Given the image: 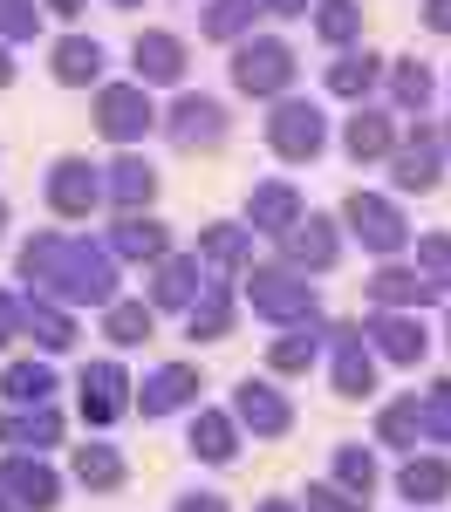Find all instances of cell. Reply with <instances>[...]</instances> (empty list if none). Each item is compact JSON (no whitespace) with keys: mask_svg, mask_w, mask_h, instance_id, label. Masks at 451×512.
Returning <instances> with one entry per match:
<instances>
[{"mask_svg":"<svg viewBox=\"0 0 451 512\" xmlns=\"http://www.w3.org/2000/svg\"><path fill=\"white\" fill-rule=\"evenodd\" d=\"M21 274L55 287V294H69V301H110V260L89 253L82 239H35L21 253Z\"/></svg>","mask_w":451,"mask_h":512,"instance_id":"6da1fadb","label":"cell"},{"mask_svg":"<svg viewBox=\"0 0 451 512\" xmlns=\"http://www.w3.org/2000/svg\"><path fill=\"white\" fill-rule=\"evenodd\" d=\"M233 82H240L246 96H274L294 82V55H287L281 41H246L240 62H233Z\"/></svg>","mask_w":451,"mask_h":512,"instance_id":"7a4b0ae2","label":"cell"},{"mask_svg":"<svg viewBox=\"0 0 451 512\" xmlns=\"http://www.w3.org/2000/svg\"><path fill=\"white\" fill-rule=\"evenodd\" d=\"M267 137H274V151H281V158H315V151H322V117H315V110H301V103H281V110H274V117H267Z\"/></svg>","mask_w":451,"mask_h":512,"instance_id":"3957f363","label":"cell"},{"mask_svg":"<svg viewBox=\"0 0 451 512\" xmlns=\"http://www.w3.org/2000/svg\"><path fill=\"white\" fill-rule=\"evenodd\" d=\"M96 123H103V137L130 144V137H144V130H151V96H144V89H103Z\"/></svg>","mask_w":451,"mask_h":512,"instance_id":"277c9868","label":"cell"},{"mask_svg":"<svg viewBox=\"0 0 451 512\" xmlns=\"http://www.w3.org/2000/svg\"><path fill=\"white\" fill-rule=\"evenodd\" d=\"M349 226L376 246V253H390V246H404V219L383 205V198H369V192H356L349 198Z\"/></svg>","mask_w":451,"mask_h":512,"instance_id":"5b68a950","label":"cell"},{"mask_svg":"<svg viewBox=\"0 0 451 512\" xmlns=\"http://www.w3.org/2000/svg\"><path fill=\"white\" fill-rule=\"evenodd\" d=\"M0 485H7V492H14V506H55V492H62V485H55V472H48V465H35V458H7V465H0Z\"/></svg>","mask_w":451,"mask_h":512,"instance_id":"8992f818","label":"cell"},{"mask_svg":"<svg viewBox=\"0 0 451 512\" xmlns=\"http://www.w3.org/2000/svg\"><path fill=\"white\" fill-rule=\"evenodd\" d=\"M48 198H55L62 219H82V212L96 205V178H89V164L62 158V164H55V178H48Z\"/></svg>","mask_w":451,"mask_h":512,"instance_id":"52a82bcc","label":"cell"},{"mask_svg":"<svg viewBox=\"0 0 451 512\" xmlns=\"http://www.w3.org/2000/svg\"><path fill=\"white\" fill-rule=\"evenodd\" d=\"M253 308H267V315H308L315 308V294H308V280L294 274H253Z\"/></svg>","mask_w":451,"mask_h":512,"instance_id":"ba28073f","label":"cell"},{"mask_svg":"<svg viewBox=\"0 0 451 512\" xmlns=\"http://www.w3.org/2000/svg\"><path fill=\"white\" fill-rule=\"evenodd\" d=\"M117 410H123V369L117 362L82 369V417H89V424H110Z\"/></svg>","mask_w":451,"mask_h":512,"instance_id":"9c48e42d","label":"cell"},{"mask_svg":"<svg viewBox=\"0 0 451 512\" xmlns=\"http://www.w3.org/2000/svg\"><path fill=\"white\" fill-rule=\"evenodd\" d=\"M171 117H178V123H171V137H178V144H219V137H226V110H219V103H205V96H185Z\"/></svg>","mask_w":451,"mask_h":512,"instance_id":"30bf717a","label":"cell"},{"mask_svg":"<svg viewBox=\"0 0 451 512\" xmlns=\"http://www.w3.org/2000/svg\"><path fill=\"white\" fill-rule=\"evenodd\" d=\"M397 492H404L410 506H438L451 492V465L445 458H410L404 472H397Z\"/></svg>","mask_w":451,"mask_h":512,"instance_id":"8fae6325","label":"cell"},{"mask_svg":"<svg viewBox=\"0 0 451 512\" xmlns=\"http://www.w3.org/2000/svg\"><path fill=\"white\" fill-rule=\"evenodd\" d=\"M192 396H199V376L171 362V369H158V376L144 383V417H164V410H178V403H192Z\"/></svg>","mask_w":451,"mask_h":512,"instance_id":"7c38bea8","label":"cell"},{"mask_svg":"<svg viewBox=\"0 0 451 512\" xmlns=\"http://www.w3.org/2000/svg\"><path fill=\"white\" fill-rule=\"evenodd\" d=\"M137 76L178 82V76H185V41H171V35H137Z\"/></svg>","mask_w":451,"mask_h":512,"instance_id":"4fadbf2b","label":"cell"},{"mask_svg":"<svg viewBox=\"0 0 451 512\" xmlns=\"http://www.w3.org/2000/svg\"><path fill=\"white\" fill-rule=\"evenodd\" d=\"M246 212H253V226H260V233H287V226H301V198L287 192V185H260Z\"/></svg>","mask_w":451,"mask_h":512,"instance_id":"5bb4252c","label":"cell"},{"mask_svg":"<svg viewBox=\"0 0 451 512\" xmlns=\"http://www.w3.org/2000/svg\"><path fill=\"white\" fill-rule=\"evenodd\" d=\"M240 424H253L260 437H281L287 431V403L274 390H260V383H246L240 390Z\"/></svg>","mask_w":451,"mask_h":512,"instance_id":"9a60e30c","label":"cell"},{"mask_svg":"<svg viewBox=\"0 0 451 512\" xmlns=\"http://www.w3.org/2000/svg\"><path fill=\"white\" fill-rule=\"evenodd\" d=\"M342 335V355H335V390L342 396H369V355L356 342V328H335Z\"/></svg>","mask_w":451,"mask_h":512,"instance_id":"2e32d148","label":"cell"},{"mask_svg":"<svg viewBox=\"0 0 451 512\" xmlns=\"http://www.w3.org/2000/svg\"><path fill=\"white\" fill-rule=\"evenodd\" d=\"M287 253L308 260V267H328V260H335V233H328V219H301V226H287Z\"/></svg>","mask_w":451,"mask_h":512,"instance_id":"e0dca14e","label":"cell"},{"mask_svg":"<svg viewBox=\"0 0 451 512\" xmlns=\"http://www.w3.org/2000/svg\"><path fill=\"white\" fill-rule=\"evenodd\" d=\"M55 437H62V417H55V410H48V403H41L35 417H0V444H55Z\"/></svg>","mask_w":451,"mask_h":512,"instance_id":"ac0fdd59","label":"cell"},{"mask_svg":"<svg viewBox=\"0 0 451 512\" xmlns=\"http://www.w3.org/2000/svg\"><path fill=\"white\" fill-rule=\"evenodd\" d=\"M192 451H199L205 465H226V458H233V424H226L219 410H205L199 424H192Z\"/></svg>","mask_w":451,"mask_h":512,"instance_id":"d6986e66","label":"cell"},{"mask_svg":"<svg viewBox=\"0 0 451 512\" xmlns=\"http://www.w3.org/2000/svg\"><path fill=\"white\" fill-rule=\"evenodd\" d=\"M376 349L390 355V362H417V355H424V328H417V321H376Z\"/></svg>","mask_w":451,"mask_h":512,"instance_id":"ffe728a7","label":"cell"},{"mask_svg":"<svg viewBox=\"0 0 451 512\" xmlns=\"http://www.w3.org/2000/svg\"><path fill=\"white\" fill-rule=\"evenodd\" d=\"M76 478H82V485H96V492H110V485L123 478V458L110 451V444H82V451H76Z\"/></svg>","mask_w":451,"mask_h":512,"instance_id":"44dd1931","label":"cell"},{"mask_svg":"<svg viewBox=\"0 0 451 512\" xmlns=\"http://www.w3.org/2000/svg\"><path fill=\"white\" fill-rule=\"evenodd\" d=\"M96 69H103V48L96 41H62L55 48V76L62 82H96Z\"/></svg>","mask_w":451,"mask_h":512,"instance_id":"7402d4cb","label":"cell"},{"mask_svg":"<svg viewBox=\"0 0 451 512\" xmlns=\"http://www.w3.org/2000/svg\"><path fill=\"white\" fill-rule=\"evenodd\" d=\"M397 185H404V192H431V185H438V151H431V137H417V144L404 151Z\"/></svg>","mask_w":451,"mask_h":512,"instance_id":"603a6c76","label":"cell"},{"mask_svg":"<svg viewBox=\"0 0 451 512\" xmlns=\"http://www.w3.org/2000/svg\"><path fill=\"white\" fill-rule=\"evenodd\" d=\"M48 390H55V376H48L41 362H14V369H7V396H14V403H48Z\"/></svg>","mask_w":451,"mask_h":512,"instance_id":"cb8c5ba5","label":"cell"},{"mask_svg":"<svg viewBox=\"0 0 451 512\" xmlns=\"http://www.w3.org/2000/svg\"><path fill=\"white\" fill-rule=\"evenodd\" d=\"M117 246L130 253V260H158V253H164V233L151 226V219H123V226H117Z\"/></svg>","mask_w":451,"mask_h":512,"instance_id":"d4e9b609","label":"cell"},{"mask_svg":"<svg viewBox=\"0 0 451 512\" xmlns=\"http://www.w3.org/2000/svg\"><path fill=\"white\" fill-rule=\"evenodd\" d=\"M424 294H431L424 274H404V267H383L376 274V301H424Z\"/></svg>","mask_w":451,"mask_h":512,"instance_id":"484cf974","label":"cell"},{"mask_svg":"<svg viewBox=\"0 0 451 512\" xmlns=\"http://www.w3.org/2000/svg\"><path fill=\"white\" fill-rule=\"evenodd\" d=\"M144 335H151V308H144V301L110 308V342H123V349H130V342H144Z\"/></svg>","mask_w":451,"mask_h":512,"instance_id":"4316f807","label":"cell"},{"mask_svg":"<svg viewBox=\"0 0 451 512\" xmlns=\"http://www.w3.org/2000/svg\"><path fill=\"white\" fill-rule=\"evenodd\" d=\"M369 82H376V55H349V62H335L328 89H335V96H363Z\"/></svg>","mask_w":451,"mask_h":512,"instance_id":"83f0119b","label":"cell"},{"mask_svg":"<svg viewBox=\"0 0 451 512\" xmlns=\"http://www.w3.org/2000/svg\"><path fill=\"white\" fill-rule=\"evenodd\" d=\"M335 478H342V492H349V499H369V485H376L369 451H342V458H335Z\"/></svg>","mask_w":451,"mask_h":512,"instance_id":"f1b7e54d","label":"cell"},{"mask_svg":"<svg viewBox=\"0 0 451 512\" xmlns=\"http://www.w3.org/2000/svg\"><path fill=\"white\" fill-rule=\"evenodd\" d=\"M151 185H158V178H151L144 164L123 158V164H117V178H110V198H117V205H137V198H151Z\"/></svg>","mask_w":451,"mask_h":512,"instance_id":"f546056e","label":"cell"},{"mask_svg":"<svg viewBox=\"0 0 451 512\" xmlns=\"http://www.w3.org/2000/svg\"><path fill=\"white\" fill-rule=\"evenodd\" d=\"M192 274H199L192 260H164V274H158V301L164 308H185V301H192Z\"/></svg>","mask_w":451,"mask_h":512,"instance_id":"4dcf8cb0","label":"cell"},{"mask_svg":"<svg viewBox=\"0 0 451 512\" xmlns=\"http://www.w3.org/2000/svg\"><path fill=\"white\" fill-rule=\"evenodd\" d=\"M349 151H356V158H383V151H390V123L383 117H356L349 123Z\"/></svg>","mask_w":451,"mask_h":512,"instance_id":"1f68e13d","label":"cell"},{"mask_svg":"<svg viewBox=\"0 0 451 512\" xmlns=\"http://www.w3.org/2000/svg\"><path fill=\"white\" fill-rule=\"evenodd\" d=\"M356 21H363L356 0H322V21H315V28H322L328 41H349V35H356Z\"/></svg>","mask_w":451,"mask_h":512,"instance_id":"d6a6232c","label":"cell"},{"mask_svg":"<svg viewBox=\"0 0 451 512\" xmlns=\"http://www.w3.org/2000/svg\"><path fill=\"white\" fill-rule=\"evenodd\" d=\"M226 321H233L226 294H205V301H192V335H226Z\"/></svg>","mask_w":451,"mask_h":512,"instance_id":"836d02e7","label":"cell"},{"mask_svg":"<svg viewBox=\"0 0 451 512\" xmlns=\"http://www.w3.org/2000/svg\"><path fill=\"white\" fill-rule=\"evenodd\" d=\"M417 437V396L397 403V410H383V444H410Z\"/></svg>","mask_w":451,"mask_h":512,"instance_id":"e575fe53","label":"cell"},{"mask_svg":"<svg viewBox=\"0 0 451 512\" xmlns=\"http://www.w3.org/2000/svg\"><path fill=\"white\" fill-rule=\"evenodd\" d=\"M308 512H363V499H349L342 485H315L308 492Z\"/></svg>","mask_w":451,"mask_h":512,"instance_id":"d590c367","label":"cell"},{"mask_svg":"<svg viewBox=\"0 0 451 512\" xmlns=\"http://www.w3.org/2000/svg\"><path fill=\"white\" fill-rule=\"evenodd\" d=\"M308 362H315V335H308V342H301V335H294V342H274V369H308Z\"/></svg>","mask_w":451,"mask_h":512,"instance_id":"8d00e7d4","label":"cell"},{"mask_svg":"<svg viewBox=\"0 0 451 512\" xmlns=\"http://www.w3.org/2000/svg\"><path fill=\"white\" fill-rule=\"evenodd\" d=\"M205 253H212V260H240V253H246V233L219 226V233H205Z\"/></svg>","mask_w":451,"mask_h":512,"instance_id":"74e56055","label":"cell"},{"mask_svg":"<svg viewBox=\"0 0 451 512\" xmlns=\"http://www.w3.org/2000/svg\"><path fill=\"white\" fill-rule=\"evenodd\" d=\"M397 96H404V103H424V96H431V76H424V69H397Z\"/></svg>","mask_w":451,"mask_h":512,"instance_id":"f35d334b","label":"cell"},{"mask_svg":"<svg viewBox=\"0 0 451 512\" xmlns=\"http://www.w3.org/2000/svg\"><path fill=\"white\" fill-rule=\"evenodd\" d=\"M14 328H21V308H14V301H7V294H0V349H7V342H14Z\"/></svg>","mask_w":451,"mask_h":512,"instance_id":"ab89813d","label":"cell"},{"mask_svg":"<svg viewBox=\"0 0 451 512\" xmlns=\"http://www.w3.org/2000/svg\"><path fill=\"white\" fill-rule=\"evenodd\" d=\"M178 512H226V499H212V492H192V499H178Z\"/></svg>","mask_w":451,"mask_h":512,"instance_id":"60d3db41","label":"cell"},{"mask_svg":"<svg viewBox=\"0 0 451 512\" xmlns=\"http://www.w3.org/2000/svg\"><path fill=\"white\" fill-rule=\"evenodd\" d=\"M424 21H431V28H445V35H451V0H431V7H424Z\"/></svg>","mask_w":451,"mask_h":512,"instance_id":"b9f144b4","label":"cell"},{"mask_svg":"<svg viewBox=\"0 0 451 512\" xmlns=\"http://www.w3.org/2000/svg\"><path fill=\"white\" fill-rule=\"evenodd\" d=\"M260 7H274V14H308V0H260Z\"/></svg>","mask_w":451,"mask_h":512,"instance_id":"7bdbcfd3","label":"cell"},{"mask_svg":"<svg viewBox=\"0 0 451 512\" xmlns=\"http://www.w3.org/2000/svg\"><path fill=\"white\" fill-rule=\"evenodd\" d=\"M260 512H294V506H287V499H267V506H260Z\"/></svg>","mask_w":451,"mask_h":512,"instance_id":"ee69618b","label":"cell"},{"mask_svg":"<svg viewBox=\"0 0 451 512\" xmlns=\"http://www.w3.org/2000/svg\"><path fill=\"white\" fill-rule=\"evenodd\" d=\"M76 7H82V0H55V14H76Z\"/></svg>","mask_w":451,"mask_h":512,"instance_id":"f6af8a7d","label":"cell"},{"mask_svg":"<svg viewBox=\"0 0 451 512\" xmlns=\"http://www.w3.org/2000/svg\"><path fill=\"white\" fill-rule=\"evenodd\" d=\"M7 76H14V69H7V55H0V89H7Z\"/></svg>","mask_w":451,"mask_h":512,"instance_id":"bcb514c9","label":"cell"},{"mask_svg":"<svg viewBox=\"0 0 451 512\" xmlns=\"http://www.w3.org/2000/svg\"><path fill=\"white\" fill-rule=\"evenodd\" d=\"M0 512H14V506H7V499H0Z\"/></svg>","mask_w":451,"mask_h":512,"instance_id":"7dc6e473","label":"cell"},{"mask_svg":"<svg viewBox=\"0 0 451 512\" xmlns=\"http://www.w3.org/2000/svg\"><path fill=\"white\" fill-rule=\"evenodd\" d=\"M0 219H7V212H0Z\"/></svg>","mask_w":451,"mask_h":512,"instance_id":"c3c4849f","label":"cell"}]
</instances>
